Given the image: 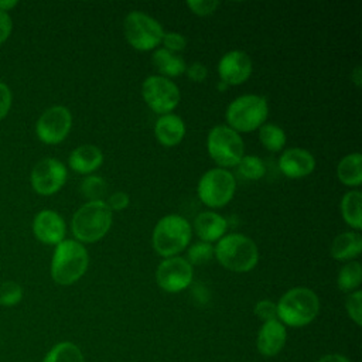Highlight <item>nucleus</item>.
<instances>
[{"label": "nucleus", "instance_id": "obj_1", "mask_svg": "<svg viewBox=\"0 0 362 362\" xmlns=\"http://www.w3.org/2000/svg\"><path fill=\"white\" fill-rule=\"evenodd\" d=\"M89 255L85 246L75 239H64L54 249L49 273L59 286L76 283L86 272Z\"/></svg>", "mask_w": 362, "mask_h": 362}, {"label": "nucleus", "instance_id": "obj_2", "mask_svg": "<svg viewBox=\"0 0 362 362\" xmlns=\"http://www.w3.org/2000/svg\"><path fill=\"white\" fill-rule=\"evenodd\" d=\"M113 215L105 201H88L72 216L71 230L75 240L95 243L110 229Z\"/></svg>", "mask_w": 362, "mask_h": 362}, {"label": "nucleus", "instance_id": "obj_3", "mask_svg": "<svg viewBox=\"0 0 362 362\" xmlns=\"http://www.w3.org/2000/svg\"><path fill=\"white\" fill-rule=\"evenodd\" d=\"M214 255L225 269L235 273L250 272L259 260L256 243L243 233L222 236L214 247Z\"/></svg>", "mask_w": 362, "mask_h": 362}, {"label": "nucleus", "instance_id": "obj_4", "mask_svg": "<svg viewBox=\"0 0 362 362\" xmlns=\"http://www.w3.org/2000/svg\"><path fill=\"white\" fill-rule=\"evenodd\" d=\"M276 305L277 320L288 327H304L314 321L320 313V298L307 287L290 288Z\"/></svg>", "mask_w": 362, "mask_h": 362}, {"label": "nucleus", "instance_id": "obj_5", "mask_svg": "<svg viewBox=\"0 0 362 362\" xmlns=\"http://www.w3.org/2000/svg\"><path fill=\"white\" fill-rule=\"evenodd\" d=\"M192 228L189 222L177 214L163 216L153 230V247L157 255L164 259L177 256L188 247L191 242Z\"/></svg>", "mask_w": 362, "mask_h": 362}, {"label": "nucleus", "instance_id": "obj_6", "mask_svg": "<svg viewBox=\"0 0 362 362\" xmlns=\"http://www.w3.org/2000/svg\"><path fill=\"white\" fill-rule=\"evenodd\" d=\"M269 113V105L264 96L242 95L233 99L226 109V122L238 133L257 130L264 124Z\"/></svg>", "mask_w": 362, "mask_h": 362}, {"label": "nucleus", "instance_id": "obj_7", "mask_svg": "<svg viewBox=\"0 0 362 362\" xmlns=\"http://www.w3.org/2000/svg\"><path fill=\"white\" fill-rule=\"evenodd\" d=\"M206 148L209 157L219 168L235 167L245 156V144L238 132L229 126H215L206 136Z\"/></svg>", "mask_w": 362, "mask_h": 362}, {"label": "nucleus", "instance_id": "obj_8", "mask_svg": "<svg viewBox=\"0 0 362 362\" xmlns=\"http://www.w3.org/2000/svg\"><path fill=\"white\" fill-rule=\"evenodd\" d=\"M236 189L233 174L226 168H211L205 171L197 187L201 202L209 208H222L230 202Z\"/></svg>", "mask_w": 362, "mask_h": 362}, {"label": "nucleus", "instance_id": "obj_9", "mask_svg": "<svg viewBox=\"0 0 362 362\" xmlns=\"http://www.w3.org/2000/svg\"><path fill=\"white\" fill-rule=\"evenodd\" d=\"M127 42L137 51H150L161 44L164 30L161 24L143 11H130L123 24Z\"/></svg>", "mask_w": 362, "mask_h": 362}, {"label": "nucleus", "instance_id": "obj_10", "mask_svg": "<svg viewBox=\"0 0 362 362\" xmlns=\"http://www.w3.org/2000/svg\"><path fill=\"white\" fill-rule=\"evenodd\" d=\"M141 96L146 105L158 115L171 113L181 99L178 86L161 75H150L143 81Z\"/></svg>", "mask_w": 362, "mask_h": 362}, {"label": "nucleus", "instance_id": "obj_11", "mask_svg": "<svg viewBox=\"0 0 362 362\" xmlns=\"http://www.w3.org/2000/svg\"><path fill=\"white\" fill-rule=\"evenodd\" d=\"M72 127L71 110L62 105L45 109L35 122V134L44 144H58L66 139Z\"/></svg>", "mask_w": 362, "mask_h": 362}, {"label": "nucleus", "instance_id": "obj_12", "mask_svg": "<svg viewBox=\"0 0 362 362\" xmlns=\"http://www.w3.org/2000/svg\"><path fill=\"white\" fill-rule=\"evenodd\" d=\"M68 171L64 163L54 157L40 160L31 170L30 182L38 195L49 197L57 194L66 181Z\"/></svg>", "mask_w": 362, "mask_h": 362}, {"label": "nucleus", "instance_id": "obj_13", "mask_svg": "<svg viewBox=\"0 0 362 362\" xmlns=\"http://www.w3.org/2000/svg\"><path fill=\"white\" fill-rule=\"evenodd\" d=\"M192 266L181 256L164 259L156 270V281L167 293H180L192 283Z\"/></svg>", "mask_w": 362, "mask_h": 362}, {"label": "nucleus", "instance_id": "obj_14", "mask_svg": "<svg viewBox=\"0 0 362 362\" xmlns=\"http://www.w3.org/2000/svg\"><path fill=\"white\" fill-rule=\"evenodd\" d=\"M252 59L240 49H233L222 55L218 62V74L225 85H240L252 75Z\"/></svg>", "mask_w": 362, "mask_h": 362}, {"label": "nucleus", "instance_id": "obj_15", "mask_svg": "<svg viewBox=\"0 0 362 362\" xmlns=\"http://www.w3.org/2000/svg\"><path fill=\"white\" fill-rule=\"evenodd\" d=\"M33 233L41 243L57 246L65 239L66 225L57 211L42 209L33 219Z\"/></svg>", "mask_w": 362, "mask_h": 362}, {"label": "nucleus", "instance_id": "obj_16", "mask_svg": "<svg viewBox=\"0 0 362 362\" xmlns=\"http://www.w3.org/2000/svg\"><path fill=\"white\" fill-rule=\"evenodd\" d=\"M279 168L288 178H303L314 171L315 160L304 148H287L279 158Z\"/></svg>", "mask_w": 362, "mask_h": 362}, {"label": "nucleus", "instance_id": "obj_17", "mask_svg": "<svg viewBox=\"0 0 362 362\" xmlns=\"http://www.w3.org/2000/svg\"><path fill=\"white\" fill-rule=\"evenodd\" d=\"M286 339V327L279 320L266 321L257 332L256 348L263 356H274L284 348Z\"/></svg>", "mask_w": 362, "mask_h": 362}, {"label": "nucleus", "instance_id": "obj_18", "mask_svg": "<svg viewBox=\"0 0 362 362\" xmlns=\"http://www.w3.org/2000/svg\"><path fill=\"white\" fill-rule=\"evenodd\" d=\"M185 132L184 120L174 113L161 115L154 123V136L158 143L165 147H173L181 143Z\"/></svg>", "mask_w": 362, "mask_h": 362}, {"label": "nucleus", "instance_id": "obj_19", "mask_svg": "<svg viewBox=\"0 0 362 362\" xmlns=\"http://www.w3.org/2000/svg\"><path fill=\"white\" fill-rule=\"evenodd\" d=\"M103 163V153L93 144H82L71 151L68 165L78 174H92Z\"/></svg>", "mask_w": 362, "mask_h": 362}, {"label": "nucleus", "instance_id": "obj_20", "mask_svg": "<svg viewBox=\"0 0 362 362\" xmlns=\"http://www.w3.org/2000/svg\"><path fill=\"white\" fill-rule=\"evenodd\" d=\"M226 228V219L222 215L212 211L198 214L194 221L195 233L202 242L206 243L218 242L222 236H225Z\"/></svg>", "mask_w": 362, "mask_h": 362}, {"label": "nucleus", "instance_id": "obj_21", "mask_svg": "<svg viewBox=\"0 0 362 362\" xmlns=\"http://www.w3.org/2000/svg\"><path fill=\"white\" fill-rule=\"evenodd\" d=\"M331 256L335 260L349 262L356 259L362 252V236L359 232H344L335 236L331 243Z\"/></svg>", "mask_w": 362, "mask_h": 362}, {"label": "nucleus", "instance_id": "obj_22", "mask_svg": "<svg viewBox=\"0 0 362 362\" xmlns=\"http://www.w3.org/2000/svg\"><path fill=\"white\" fill-rule=\"evenodd\" d=\"M151 61H153V65L161 74V76L168 79L174 76H180L181 74L185 72V68H187V64L181 58V55L174 54L165 48L156 49L151 57Z\"/></svg>", "mask_w": 362, "mask_h": 362}, {"label": "nucleus", "instance_id": "obj_23", "mask_svg": "<svg viewBox=\"0 0 362 362\" xmlns=\"http://www.w3.org/2000/svg\"><path fill=\"white\" fill-rule=\"evenodd\" d=\"M362 156L351 153L341 158L337 167L338 180L346 187H359L362 184Z\"/></svg>", "mask_w": 362, "mask_h": 362}, {"label": "nucleus", "instance_id": "obj_24", "mask_svg": "<svg viewBox=\"0 0 362 362\" xmlns=\"http://www.w3.org/2000/svg\"><path fill=\"white\" fill-rule=\"evenodd\" d=\"M362 194L359 189L348 191L341 199V214L344 221L354 229L359 230L362 228V215H361Z\"/></svg>", "mask_w": 362, "mask_h": 362}, {"label": "nucleus", "instance_id": "obj_25", "mask_svg": "<svg viewBox=\"0 0 362 362\" xmlns=\"http://www.w3.org/2000/svg\"><path fill=\"white\" fill-rule=\"evenodd\" d=\"M361 281H362V266L358 260H349L339 269L337 284L341 291L352 293L359 287Z\"/></svg>", "mask_w": 362, "mask_h": 362}, {"label": "nucleus", "instance_id": "obj_26", "mask_svg": "<svg viewBox=\"0 0 362 362\" xmlns=\"http://www.w3.org/2000/svg\"><path fill=\"white\" fill-rule=\"evenodd\" d=\"M42 362H85L82 351L69 341L55 344L44 356Z\"/></svg>", "mask_w": 362, "mask_h": 362}, {"label": "nucleus", "instance_id": "obj_27", "mask_svg": "<svg viewBox=\"0 0 362 362\" xmlns=\"http://www.w3.org/2000/svg\"><path fill=\"white\" fill-rule=\"evenodd\" d=\"M260 143L270 151H280L286 144V132L276 123H264L259 129Z\"/></svg>", "mask_w": 362, "mask_h": 362}, {"label": "nucleus", "instance_id": "obj_28", "mask_svg": "<svg viewBox=\"0 0 362 362\" xmlns=\"http://www.w3.org/2000/svg\"><path fill=\"white\" fill-rule=\"evenodd\" d=\"M79 191L88 201H103L107 191V184L102 177L88 175L82 180Z\"/></svg>", "mask_w": 362, "mask_h": 362}, {"label": "nucleus", "instance_id": "obj_29", "mask_svg": "<svg viewBox=\"0 0 362 362\" xmlns=\"http://www.w3.org/2000/svg\"><path fill=\"white\" fill-rule=\"evenodd\" d=\"M236 167L242 177H245L246 180H253V181L260 180L266 173L264 163L257 156H253V154L243 156Z\"/></svg>", "mask_w": 362, "mask_h": 362}, {"label": "nucleus", "instance_id": "obj_30", "mask_svg": "<svg viewBox=\"0 0 362 362\" xmlns=\"http://www.w3.org/2000/svg\"><path fill=\"white\" fill-rule=\"evenodd\" d=\"M23 287L13 280L3 281L0 284V305L14 307L23 300Z\"/></svg>", "mask_w": 362, "mask_h": 362}, {"label": "nucleus", "instance_id": "obj_31", "mask_svg": "<svg viewBox=\"0 0 362 362\" xmlns=\"http://www.w3.org/2000/svg\"><path fill=\"white\" fill-rule=\"evenodd\" d=\"M214 256V246L212 243H206V242H197V243H192L189 247H188V252H187V260L188 263L192 266V264H202V263H206L208 260H211Z\"/></svg>", "mask_w": 362, "mask_h": 362}, {"label": "nucleus", "instance_id": "obj_32", "mask_svg": "<svg viewBox=\"0 0 362 362\" xmlns=\"http://www.w3.org/2000/svg\"><path fill=\"white\" fill-rule=\"evenodd\" d=\"M345 308L349 318L356 325H361L362 324V291L361 290H355L349 293L345 301Z\"/></svg>", "mask_w": 362, "mask_h": 362}, {"label": "nucleus", "instance_id": "obj_33", "mask_svg": "<svg viewBox=\"0 0 362 362\" xmlns=\"http://www.w3.org/2000/svg\"><path fill=\"white\" fill-rule=\"evenodd\" d=\"M187 7L197 16L205 17L209 16L212 13L216 11V8L219 7V1L215 0H189L187 1Z\"/></svg>", "mask_w": 362, "mask_h": 362}, {"label": "nucleus", "instance_id": "obj_34", "mask_svg": "<svg viewBox=\"0 0 362 362\" xmlns=\"http://www.w3.org/2000/svg\"><path fill=\"white\" fill-rule=\"evenodd\" d=\"M163 45L165 49L177 54L180 51H182L187 47V38L175 31H170V33H164L163 40H161Z\"/></svg>", "mask_w": 362, "mask_h": 362}, {"label": "nucleus", "instance_id": "obj_35", "mask_svg": "<svg viewBox=\"0 0 362 362\" xmlns=\"http://www.w3.org/2000/svg\"><path fill=\"white\" fill-rule=\"evenodd\" d=\"M255 314L257 318L266 321L277 320V305L270 300H260L255 305Z\"/></svg>", "mask_w": 362, "mask_h": 362}, {"label": "nucleus", "instance_id": "obj_36", "mask_svg": "<svg viewBox=\"0 0 362 362\" xmlns=\"http://www.w3.org/2000/svg\"><path fill=\"white\" fill-rule=\"evenodd\" d=\"M11 103H13L11 89L8 88V85L0 81V120H3L8 115L11 109Z\"/></svg>", "mask_w": 362, "mask_h": 362}, {"label": "nucleus", "instance_id": "obj_37", "mask_svg": "<svg viewBox=\"0 0 362 362\" xmlns=\"http://www.w3.org/2000/svg\"><path fill=\"white\" fill-rule=\"evenodd\" d=\"M105 202L109 206V209L113 212V211H122V209L127 208V205L130 202V198H129V195L126 192L116 191Z\"/></svg>", "mask_w": 362, "mask_h": 362}, {"label": "nucleus", "instance_id": "obj_38", "mask_svg": "<svg viewBox=\"0 0 362 362\" xmlns=\"http://www.w3.org/2000/svg\"><path fill=\"white\" fill-rule=\"evenodd\" d=\"M187 76L194 82H202L208 76V68L201 62H192L185 68Z\"/></svg>", "mask_w": 362, "mask_h": 362}, {"label": "nucleus", "instance_id": "obj_39", "mask_svg": "<svg viewBox=\"0 0 362 362\" xmlns=\"http://www.w3.org/2000/svg\"><path fill=\"white\" fill-rule=\"evenodd\" d=\"M13 31V20L8 13L0 11V45L8 40Z\"/></svg>", "mask_w": 362, "mask_h": 362}, {"label": "nucleus", "instance_id": "obj_40", "mask_svg": "<svg viewBox=\"0 0 362 362\" xmlns=\"http://www.w3.org/2000/svg\"><path fill=\"white\" fill-rule=\"evenodd\" d=\"M317 362H351L346 356L339 355V354H328L321 356Z\"/></svg>", "mask_w": 362, "mask_h": 362}, {"label": "nucleus", "instance_id": "obj_41", "mask_svg": "<svg viewBox=\"0 0 362 362\" xmlns=\"http://www.w3.org/2000/svg\"><path fill=\"white\" fill-rule=\"evenodd\" d=\"M351 81L355 83L356 88H361V85H362V71H361L359 65H356L354 68V71L351 72Z\"/></svg>", "mask_w": 362, "mask_h": 362}, {"label": "nucleus", "instance_id": "obj_42", "mask_svg": "<svg viewBox=\"0 0 362 362\" xmlns=\"http://www.w3.org/2000/svg\"><path fill=\"white\" fill-rule=\"evenodd\" d=\"M18 4L17 0H0V11L8 13Z\"/></svg>", "mask_w": 362, "mask_h": 362}]
</instances>
